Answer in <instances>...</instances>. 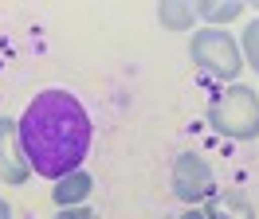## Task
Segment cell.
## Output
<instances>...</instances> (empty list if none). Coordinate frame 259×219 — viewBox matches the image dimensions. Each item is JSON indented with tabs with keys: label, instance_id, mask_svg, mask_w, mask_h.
Here are the masks:
<instances>
[{
	"label": "cell",
	"instance_id": "11",
	"mask_svg": "<svg viewBox=\"0 0 259 219\" xmlns=\"http://www.w3.org/2000/svg\"><path fill=\"white\" fill-rule=\"evenodd\" d=\"M55 219H98V215L82 203V207H59V215H55Z\"/></svg>",
	"mask_w": 259,
	"mask_h": 219
},
{
	"label": "cell",
	"instance_id": "8",
	"mask_svg": "<svg viewBox=\"0 0 259 219\" xmlns=\"http://www.w3.org/2000/svg\"><path fill=\"white\" fill-rule=\"evenodd\" d=\"M157 24H161L165 31H193L196 8L189 0H161V4H157Z\"/></svg>",
	"mask_w": 259,
	"mask_h": 219
},
{
	"label": "cell",
	"instance_id": "13",
	"mask_svg": "<svg viewBox=\"0 0 259 219\" xmlns=\"http://www.w3.org/2000/svg\"><path fill=\"white\" fill-rule=\"evenodd\" d=\"M0 219H12V207H8L4 200H0Z\"/></svg>",
	"mask_w": 259,
	"mask_h": 219
},
{
	"label": "cell",
	"instance_id": "4",
	"mask_svg": "<svg viewBox=\"0 0 259 219\" xmlns=\"http://www.w3.org/2000/svg\"><path fill=\"white\" fill-rule=\"evenodd\" d=\"M169 188L185 207H196L204 203L216 192V176H212V165L196 153H181L173 160V172H169Z\"/></svg>",
	"mask_w": 259,
	"mask_h": 219
},
{
	"label": "cell",
	"instance_id": "1",
	"mask_svg": "<svg viewBox=\"0 0 259 219\" xmlns=\"http://www.w3.org/2000/svg\"><path fill=\"white\" fill-rule=\"evenodd\" d=\"M16 129L32 172L51 184L82 169L91 141H95L91 114L71 90H39L20 114Z\"/></svg>",
	"mask_w": 259,
	"mask_h": 219
},
{
	"label": "cell",
	"instance_id": "3",
	"mask_svg": "<svg viewBox=\"0 0 259 219\" xmlns=\"http://www.w3.org/2000/svg\"><path fill=\"white\" fill-rule=\"evenodd\" d=\"M189 59H193V67H200V75L216 78V82H228V86L243 71L240 39L228 35L224 28H193V35H189Z\"/></svg>",
	"mask_w": 259,
	"mask_h": 219
},
{
	"label": "cell",
	"instance_id": "5",
	"mask_svg": "<svg viewBox=\"0 0 259 219\" xmlns=\"http://www.w3.org/2000/svg\"><path fill=\"white\" fill-rule=\"evenodd\" d=\"M0 180L12 188L32 180V165H28V156L20 149V129L12 118H0Z\"/></svg>",
	"mask_w": 259,
	"mask_h": 219
},
{
	"label": "cell",
	"instance_id": "6",
	"mask_svg": "<svg viewBox=\"0 0 259 219\" xmlns=\"http://www.w3.org/2000/svg\"><path fill=\"white\" fill-rule=\"evenodd\" d=\"M204 219H259L255 215V203L247 192L240 188H228V192H212L208 200H204Z\"/></svg>",
	"mask_w": 259,
	"mask_h": 219
},
{
	"label": "cell",
	"instance_id": "2",
	"mask_svg": "<svg viewBox=\"0 0 259 219\" xmlns=\"http://www.w3.org/2000/svg\"><path fill=\"white\" fill-rule=\"evenodd\" d=\"M208 125L220 137L255 141L259 137V94L243 82H232L208 102Z\"/></svg>",
	"mask_w": 259,
	"mask_h": 219
},
{
	"label": "cell",
	"instance_id": "12",
	"mask_svg": "<svg viewBox=\"0 0 259 219\" xmlns=\"http://www.w3.org/2000/svg\"><path fill=\"white\" fill-rule=\"evenodd\" d=\"M181 219H204V211H200V207H185V211H181Z\"/></svg>",
	"mask_w": 259,
	"mask_h": 219
},
{
	"label": "cell",
	"instance_id": "9",
	"mask_svg": "<svg viewBox=\"0 0 259 219\" xmlns=\"http://www.w3.org/2000/svg\"><path fill=\"white\" fill-rule=\"evenodd\" d=\"M193 8H196V20H204L208 28H220V24H232V20L243 16L240 0H200Z\"/></svg>",
	"mask_w": 259,
	"mask_h": 219
},
{
	"label": "cell",
	"instance_id": "7",
	"mask_svg": "<svg viewBox=\"0 0 259 219\" xmlns=\"http://www.w3.org/2000/svg\"><path fill=\"white\" fill-rule=\"evenodd\" d=\"M91 192H95V176H91L87 169H75L71 176L55 180L51 200H55V207H82V203L91 200Z\"/></svg>",
	"mask_w": 259,
	"mask_h": 219
},
{
	"label": "cell",
	"instance_id": "10",
	"mask_svg": "<svg viewBox=\"0 0 259 219\" xmlns=\"http://www.w3.org/2000/svg\"><path fill=\"white\" fill-rule=\"evenodd\" d=\"M240 55H243V67H251L259 75V20H251L240 35Z\"/></svg>",
	"mask_w": 259,
	"mask_h": 219
}]
</instances>
